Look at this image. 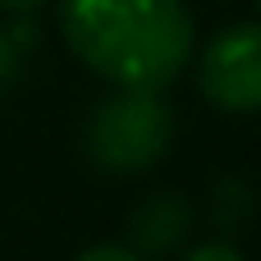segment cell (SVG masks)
<instances>
[{"instance_id":"1","label":"cell","mask_w":261,"mask_h":261,"mask_svg":"<svg viewBox=\"0 0 261 261\" xmlns=\"http://www.w3.org/2000/svg\"><path fill=\"white\" fill-rule=\"evenodd\" d=\"M69 50L115 87H170L193 55L184 0H60Z\"/></svg>"},{"instance_id":"2","label":"cell","mask_w":261,"mask_h":261,"mask_svg":"<svg viewBox=\"0 0 261 261\" xmlns=\"http://www.w3.org/2000/svg\"><path fill=\"white\" fill-rule=\"evenodd\" d=\"M170 106L161 101V92L151 87H119L110 101L96 106L87 142L101 170L115 174H138L147 165H156L170 147Z\"/></svg>"},{"instance_id":"3","label":"cell","mask_w":261,"mask_h":261,"mask_svg":"<svg viewBox=\"0 0 261 261\" xmlns=\"http://www.w3.org/2000/svg\"><path fill=\"white\" fill-rule=\"evenodd\" d=\"M197 87L211 106L229 115L261 110V23L220 28L202 60H197Z\"/></svg>"},{"instance_id":"4","label":"cell","mask_w":261,"mask_h":261,"mask_svg":"<svg viewBox=\"0 0 261 261\" xmlns=\"http://www.w3.org/2000/svg\"><path fill=\"white\" fill-rule=\"evenodd\" d=\"M184 229H188V206H184V197H156L151 206H142L138 216H133V239H138V248L142 252H170L179 239H184Z\"/></svg>"},{"instance_id":"5","label":"cell","mask_w":261,"mask_h":261,"mask_svg":"<svg viewBox=\"0 0 261 261\" xmlns=\"http://www.w3.org/2000/svg\"><path fill=\"white\" fill-rule=\"evenodd\" d=\"M184 261H243L239 257V248H229V243H197V248H188Z\"/></svg>"},{"instance_id":"6","label":"cell","mask_w":261,"mask_h":261,"mask_svg":"<svg viewBox=\"0 0 261 261\" xmlns=\"http://www.w3.org/2000/svg\"><path fill=\"white\" fill-rule=\"evenodd\" d=\"M78 261H142V252H133L124 243H96V248H87Z\"/></svg>"},{"instance_id":"7","label":"cell","mask_w":261,"mask_h":261,"mask_svg":"<svg viewBox=\"0 0 261 261\" xmlns=\"http://www.w3.org/2000/svg\"><path fill=\"white\" fill-rule=\"evenodd\" d=\"M9 69H14V46H9V41L0 37V83L9 78Z\"/></svg>"},{"instance_id":"8","label":"cell","mask_w":261,"mask_h":261,"mask_svg":"<svg viewBox=\"0 0 261 261\" xmlns=\"http://www.w3.org/2000/svg\"><path fill=\"white\" fill-rule=\"evenodd\" d=\"M37 5H41V0H0V9H18V14H23V9H37Z\"/></svg>"},{"instance_id":"9","label":"cell","mask_w":261,"mask_h":261,"mask_svg":"<svg viewBox=\"0 0 261 261\" xmlns=\"http://www.w3.org/2000/svg\"><path fill=\"white\" fill-rule=\"evenodd\" d=\"M257 5H261V0H257Z\"/></svg>"}]
</instances>
